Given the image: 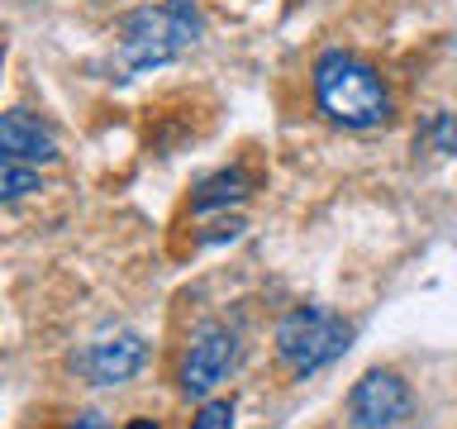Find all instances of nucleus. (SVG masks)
<instances>
[{"instance_id": "20e7f679", "label": "nucleus", "mask_w": 457, "mask_h": 429, "mask_svg": "<svg viewBox=\"0 0 457 429\" xmlns=\"http://www.w3.org/2000/svg\"><path fill=\"white\" fill-rule=\"evenodd\" d=\"M238 367V334L228 324H200L191 343H186V358H181V396L191 400H210L220 386L234 377Z\"/></svg>"}, {"instance_id": "ddd939ff", "label": "nucleus", "mask_w": 457, "mask_h": 429, "mask_svg": "<svg viewBox=\"0 0 457 429\" xmlns=\"http://www.w3.org/2000/svg\"><path fill=\"white\" fill-rule=\"evenodd\" d=\"M124 429H162V425H157V420H129Z\"/></svg>"}, {"instance_id": "9b49d317", "label": "nucleus", "mask_w": 457, "mask_h": 429, "mask_svg": "<svg viewBox=\"0 0 457 429\" xmlns=\"http://www.w3.org/2000/svg\"><path fill=\"white\" fill-rule=\"evenodd\" d=\"M191 429H234V400H224V396L205 400V406L195 410Z\"/></svg>"}, {"instance_id": "f8f14e48", "label": "nucleus", "mask_w": 457, "mask_h": 429, "mask_svg": "<svg viewBox=\"0 0 457 429\" xmlns=\"http://www.w3.org/2000/svg\"><path fill=\"white\" fill-rule=\"evenodd\" d=\"M71 429H110V425L100 420V415H77V420H71Z\"/></svg>"}, {"instance_id": "f03ea898", "label": "nucleus", "mask_w": 457, "mask_h": 429, "mask_svg": "<svg viewBox=\"0 0 457 429\" xmlns=\"http://www.w3.org/2000/svg\"><path fill=\"white\" fill-rule=\"evenodd\" d=\"M205 34L195 0H162V5H138L120 24V53L129 72H153L167 67Z\"/></svg>"}, {"instance_id": "6e6552de", "label": "nucleus", "mask_w": 457, "mask_h": 429, "mask_svg": "<svg viewBox=\"0 0 457 429\" xmlns=\"http://www.w3.org/2000/svg\"><path fill=\"white\" fill-rule=\"evenodd\" d=\"M253 196V177L248 167H220L210 172V177L195 181V196H191V210L195 214H210V210H228V206H243V200Z\"/></svg>"}, {"instance_id": "0eeeda50", "label": "nucleus", "mask_w": 457, "mask_h": 429, "mask_svg": "<svg viewBox=\"0 0 457 429\" xmlns=\"http://www.w3.org/2000/svg\"><path fill=\"white\" fill-rule=\"evenodd\" d=\"M0 163H57V139L29 110H5L0 114Z\"/></svg>"}, {"instance_id": "9d476101", "label": "nucleus", "mask_w": 457, "mask_h": 429, "mask_svg": "<svg viewBox=\"0 0 457 429\" xmlns=\"http://www.w3.org/2000/svg\"><path fill=\"white\" fill-rule=\"evenodd\" d=\"M424 139L434 143V153L457 157V114H434V120L424 124Z\"/></svg>"}, {"instance_id": "f257e3e1", "label": "nucleus", "mask_w": 457, "mask_h": 429, "mask_svg": "<svg viewBox=\"0 0 457 429\" xmlns=\"http://www.w3.org/2000/svg\"><path fill=\"white\" fill-rule=\"evenodd\" d=\"M310 91L314 105L328 124L348 129V134H367V129L391 124L395 100L391 86L367 57H357L348 48H324L310 67Z\"/></svg>"}, {"instance_id": "7ed1b4c3", "label": "nucleus", "mask_w": 457, "mask_h": 429, "mask_svg": "<svg viewBox=\"0 0 457 429\" xmlns=\"http://www.w3.org/2000/svg\"><path fill=\"white\" fill-rule=\"evenodd\" d=\"M348 343H353V324L328 306H295L277 324V358L291 377H314L320 367L348 353Z\"/></svg>"}, {"instance_id": "423d86ee", "label": "nucleus", "mask_w": 457, "mask_h": 429, "mask_svg": "<svg viewBox=\"0 0 457 429\" xmlns=\"http://www.w3.org/2000/svg\"><path fill=\"white\" fill-rule=\"evenodd\" d=\"M148 363V343L138 334H114V339H96L77 353V367L91 386H124L129 377H138Z\"/></svg>"}, {"instance_id": "39448f33", "label": "nucleus", "mask_w": 457, "mask_h": 429, "mask_svg": "<svg viewBox=\"0 0 457 429\" xmlns=\"http://www.w3.org/2000/svg\"><path fill=\"white\" fill-rule=\"evenodd\" d=\"M414 410L410 382L391 367H371L348 391V425L353 429H400Z\"/></svg>"}, {"instance_id": "1a4fd4ad", "label": "nucleus", "mask_w": 457, "mask_h": 429, "mask_svg": "<svg viewBox=\"0 0 457 429\" xmlns=\"http://www.w3.org/2000/svg\"><path fill=\"white\" fill-rule=\"evenodd\" d=\"M34 191H43L38 167H29V163H0V196L20 200V196H34Z\"/></svg>"}]
</instances>
